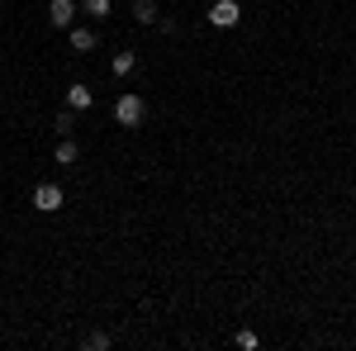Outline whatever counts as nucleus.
<instances>
[{"mask_svg":"<svg viewBox=\"0 0 356 351\" xmlns=\"http://www.w3.org/2000/svg\"><path fill=\"white\" fill-rule=\"evenodd\" d=\"M143 114H147L143 95H119V100H114V119H119L124 129H138V124H143Z\"/></svg>","mask_w":356,"mask_h":351,"instance_id":"nucleus-1","label":"nucleus"},{"mask_svg":"<svg viewBox=\"0 0 356 351\" xmlns=\"http://www.w3.org/2000/svg\"><path fill=\"white\" fill-rule=\"evenodd\" d=\"M33 209H38V214H57V209H62V186H53V181L33 186Z\"/></svg>","mask_w":356,"mask_h":351,"instance_id":"nucleus-2","label":"nucleus"},{"mask_svg":"<svg viewBox=\"0 0 356 351\" xmlns=\"http://www.w3.org/2000/svg\"><path fill=\"white\" fill-rule=\"evenodd\" d=\"M238 19H243L238 0H214V5H209V24H214V28H233Z\"/></svg>","mask_w":356,"mask_h":351,"instance_id":"nucleus-3","label":"nucleus"},{"mask_svg":"<svg viewBox=\"0 0 356 351\" xmlns=\"http://www.w3.org/2000/svg\"><path fill=\"white\" fill-rule=\"evenodd\" d=\"M48 19H53L57 28H72V19H76V5H72V0H53V5H48Z\"/></svg>","mask_w":356,"mask_h":351,"instance_id":"nucleus-4","label":"nucleus"},{"mask_svg":"<svg viewBox=\"0 0 356 351\" xmlns=\"http://www.w3.org/2000/svg\"><path fill=\"white\" fill-rule=\"evenodd\" d=\"M95 105V95H90V85H72V90H67V109H72V114H76V109H90Z\"/></svg>","mask_w":356,"mask_h":351,"instance_id":"nucleus-5","label":"nucleus"},{"mask_svg":"<svg viewBox=\"0 0 356 351\" xmlns=\"http://www.w3.org/2000/svg\"><path fill=\"white\" fill-rule=\"evenodd\" d=\"M95 48V28H76L72 24V53H90Z\"/></svg>","mask_w":356,"mask_h":351,"instance_id":"nucleus-6","label":"nucleus"},{"mask_svg":"<svg viewBox=\"0 0 356 351\" xmlns=\"http://www.w3.org/2000/svg\"><path fill=\"white\" fill-rule=\"evenodd\" d=\"M134 19L138 24H152V19H157V5H152V0H134Z\"/></svg>","mask_w":356,"mask_h":351,"instance_id":"nucleus-7","label":"nucleus"},{"mask_svg":"<svg viewBox=\"0 0 356 351\" xmlns=\"http://www.w3.org/2000/svg\"><path fill=\"white\" fill-rule=\"evenodd\" d=\"M76 152H81V147H76L72 138H62V142H57V162H62V166H72V162H76Z\"/></svg>","mask_w":356,"mask_h":351,"instance_id":"nucleus-8","label":"nucleus"},{"mask_svg":"<svg viewBox=\"0 0 356 351\" xmlns=\"http://www.w3.org/2000/svg\"><path fill=\"white\" fill-rule=\"evenodd\" d=\"M134 67H138V57H134V53H114V76H129Z\"/></svg>","mask_w":356,"mask_h":351,"instance_id":"nucleus-9","label":"nucleus"},{"mask_svg":"<svg viewBox=\"0 0 356 351\" xmlns=\"http://www.w3.org/2000/svg\"><path fill=\"white\" fill-rule=\"evenodd\" d=\"M110 347H114L110 332H90V337H86V351H110Z\"/></svg>","mask_w":356,"mask_h":351,"instance_id":"nucleus-10","label":"nucleus"},{"mask_svg":"<svg viewBox=\"0 0 356 351\" xmlns=\"http://www.w3.org/2000/svg\"><path fill=\"white\" fill-rule=\"evenodd\" d=\"M81 10H86V15H95V19H105L114 5H110V0H81Z\"/></svg>","mask_w":356,"mask_h":351,"instance_id":"nucleus-11","label":"nucleus"},{"mask_svg":"<svg viewBox=\"0 0 356 351\" xmlns=\"http://www.w3.org/2000/svg\"><path fill=\"white\" fill-rule=\"evenodd\" d=\"M72 129H76V119H72V109H62L57 114V133H72Z\"/></svg>","mask_w":356,"mask_h":351,"instance_id":"nucleus-12","label":"nucleus"},{"mask_svg":"<svg viewBox=\"0 0 356 351\" xmlns=\"http://www.w3.org/2000/svg\"><path fill=\"white\" fill-rule=\"evenodd\" d=\"M238 347H243V351H257L261 342H257V332H238Z\"/></svg>","mask_w":356,"mask_h":351,"instance_id":"nucleus-13","label":"nucleus"}]
</instances>
